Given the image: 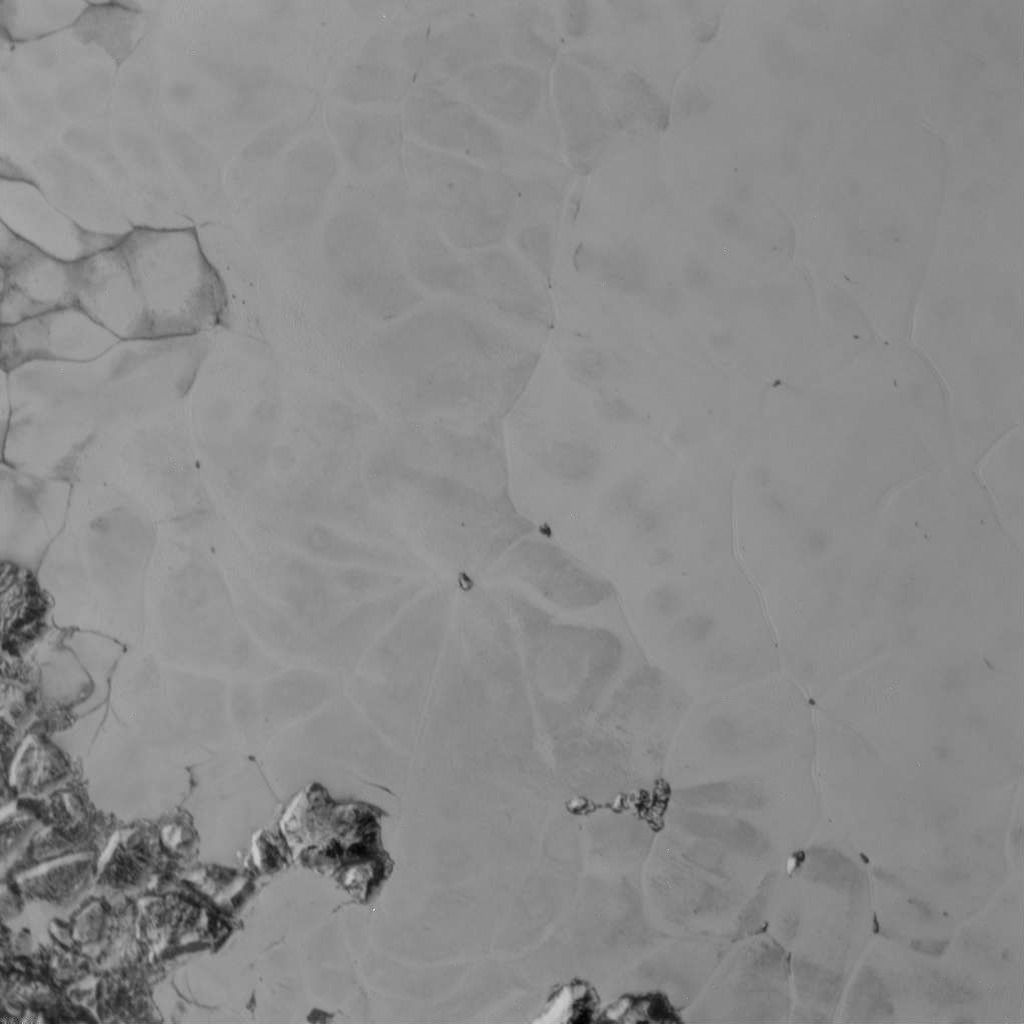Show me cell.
Instances as JSON below:
<instances>
[{
    "label": "cell",
    "instance_id": "obj_24",
    "mask_svg": "<svg viewBox=\"0 0 1024 1024\" xmlns=\"http://www.w3.org/2000/svg\"><path fill=\"white\" fill-rule=\"evenodd\" d=\"M736 339L729 331H716L710 335L709 343L716 352H726L734 347Z\"/></svg>",
    "mask_w": 1024,
    "mask_h": 1024
},
{
    "label": "cell",
    "instance_id": "obj_3",
    "mask_svg": "<svg viewBox=\"0 0 1024 1024\" xmlns=\"http://www.w3.org/2000/svg\"><path fill=\"white\" fill-rule=\"evenodd\" d=\"M118 246L142 299L148 339L196 335L225 322L226 288L194 228L139 227Z\"/></svg>",
    "mask_w": 1024,
    "mask_h": 1024
},
{
    "label": "cell",
    "instance_id": "obj_6",
    "mask_svg": "<svg viewBox=\"0 0 1024 1024\" xmlns=\"http://www.w3.org/2000/svg\"><path fill=\"white\" fill-rule=\"evenodd\" d=\"M75 266L76 306L122 340H147L142 299L118 243Z\"/></svg>",
    "mask_w": 1024,
    "mask_h": 1024
},
{
    "label": "cell",
    "instance_id": "obj_13",
    "mask_svg": "<svg viewBox=\"0 0 1024 1024\" xmlns=\"http://www.w3.org/2000/svg\"><path fill=\"white\" fill-rule=\"evenodd\" d=\"M572 263L581 275L592 277L621 294L637 296L649 287V261L634 244L620 243L598 248L581 243L573 250Z\"/></svg>",
    "mask_w": 1024,
    "mask_h": 1024
},
{
    "label": "cell",
    "instance_id": "obj_20",
    "mask_svg": "<svg viewBox=\"0 0 1024 1024\" xmlns=\"http://www.w3.org/2000/svg\"><path fill=\"white\" fill-rule=\"evenodd\" d=\"M600 415L608 422L615 424H639L643 416L627 399L614 395L602 394L596 401Z\"/></svg>",
    "mask_w": 1024,
    "mask_h": 1024
},
{
    "label": "cell",
    "instance_id": "obj_25",
    "mask_svg": "<svg viewBox=\"0 0 1024 1024\" xmlns=\"http://www.w3.org/2000/svg\"><path fill=\"white\" fill-rule=\"evenodd\" d=\"M656 303L660 311H665V313L668 314L671 310L678 308L680 298L677 291L664 289L662 292H659L656 298Z\"/></svg>",
    "mask_w": 1024,
    "mask_h": 1024
},
{
    "label": "cell",
    "instance_id": "obj_8",
    "mask_svg": "<svg viewBox=\"0 0 1024 1024\" xmlns=\"http://www.w3.org/2000/svg\"><path fill=\"white\" fill-rule=\"evenodd\" d=\"M530 191L527 180L488 169L474 193L441 213L446 239L460 249L491 248L508 234Z\"/></svg>",
    "mask_w": 1024,
    "mask_h": 1024
},
{
    "label": "cell",
    "instance_id": "obj_1",
    "mask_svg": "<svg viewBox=\"0 0 1024 1024\" xmlns=\"http://www.w3.org/2000/svg\"><path fill=\"white\" fill-rule=\"evenodd\" d=\"M818 791L814 704L784 675L693 701L661 787L670 804L709 813L807 807Z\"/></svg>",
    "mask_w": 1024,
    "mask_h": 1024
},
{
    "label": "cell",
    "instance_id": "obj_7",
    "mask_svg": "<svg viewBox=\"0 0 1024 1024\" xmlns=\"http://www.w3.org/2000/svg\"><path fill=\"white\" fill-rule=\"evenodd\" d=\"M458 94L493 122L522 128L538 115L544 98L542 71L495 59L475 65L456 79Z\"/></svg>",
    "mask_w": 1024,
    "mask_h": 1024
},
{
    "label": "cell",
    "instance_id": "obj_5",
    "mask_svg": "<svg viewBox=\"0 0 1024 1024\" xmlns=\"http://www.w3.org/2000/svg\"><path fill=\"white\" fill-rule=\"evenodd\" d=\"M1 369L37 360L88 362L121 340L78 306L54 309L12 325H1Z\"/></svg>",
    "mask_w": 1024,
    "mask_h": 1024
},
{
    "label": "cell",
    "instance_id": "obj_4",
    "mask_svg": "<svg viewBox=\"0 0 1024 1024\" xmlns=\"http://www.w3.org/2000/svg\"><path fill=\"white\" fill-rule=\"evenodd\" d=\"M1 325L76 306L75 266L39 249L1 222Z\"/></svg>",
    "mask_w": 1024,
    "mask_h": 1024
},
{
    "label": "cell",
    "instance_id": "obj_22",
    "mask_svg": "<svg viewBox=\"0 0 1024 1024\" xmlns=\"http://www.w3.org/2000/svg\"><path fill=\"white\" fill-rule=\"evenodd\" d=\"M682 280L689 291L702 294L712 287L713 273L704 260L691 257L683 265Z\"/></svg>",
    "mask_w": 1024,
    "mask_h": 1024
},
{
    "label": "cell",
    "instance_id": "obj_15",
    "mask_svg": "<svg viewBox=\"0 0 1024 1024\" xmlns=\"http://www.w3.org/2000/svg\"><path fill=\"white\" fill-rule=\"evenodd\" d=\"M87 5L82 1H2V32L10 41H33L72 27Z\"/></svg>",
    "mask_w": 1024,
    "mask_h": 1024
},
{
    "label": "cell",
    "instance_id": "obj_16",
    "mask_svg": "<svg viewBox=\"0 0 1024 1024\" xmlns=\"http://www.w3.org/2000/svg\"><path fill=\"white\" fill-rule=\"evenodd\" d=\"M544 11L524 6L509 16L506 41L517 61L540 71L554 66L559 59L558 45L550 37Z\"/></svg>",
    "mask_w": 1024,
    "mask_h": 1024
},
{
    "label": "cell",
    "instance_id": "obj_11",
    "mask_svg": "<svg viewBox=\"0 0 1024 1024\" xmlns=\"http://www.w3.org/2000/svg\"><path fill=\"white\" fill-rule=\"evenodd\" d=\"M472 264L479 293L497 313L526 328L545 331L551 327V309L542 288L510 253L492 247L480 250Z\"/></svg>",
    "mask_w": 1024,
    "mask_h": 1024
},
{
    "label": "cell",
    "instance_id": "obj_18",
    "mask_svg": "<svg viewBox=\"0 0 1024 1024\" xmlns=\"http://www.w3.org/2000/svg\"><path fill=\"white\" fill-rule=\"evenodd\" d=\"M614 367L615 362L611 355L592 347L575 350L564 361L569 378L585 386L608 380L614 373Z\"/></svg>",
    "mask_w": 1024,
    "mask_h": 1024
},
{
    "label": "cell",
    "instance_id": "obj_23",
    "mask_svg": "<svg viewBox=\"0 0 1024 1024\" xmlns=\"http://www.w3.org/2000/svg\"><path fill=\"white\" fill-rule=\"evenodd\" d=\"M589 8L584 2H567L561 11L562 25L568 35L579 37L586 32Z\"/></svg>",
    "mask_w": 1024,
    "mask_h": 1024
},
{
    "label": "cell",
    "instance_id": "obj_2",
    "mask_svg": "<svg viewBox=\"0 0 1024 1024\" xmlns=\"http://www.w3.org/2000/svg\"><path fill=\"white\" fill-rule=\"evenodd\" d=\"M1022 283L984 265L929 272L915 308L918 343L945 384H1022Z\"/></svg>",
    "mask_w": 1024,
    "mask_h": 1024
},
{
    "label": "cell",
    "instance_id": "obj_26",
    "mask_svg": "<svg viewBox=\"0 0 1024 1024\" xmlns=\"http://www.w3.org/2000/svg\"><path fill=\"white\" fill-rule=\"evenodd\" d=\"M673 560V552L667 547H657L650 552L649 561L654 567H662Z\"/></svg>",
    "mask_w": 1024,
    "mask_h": 1024
},
{
    "label": "cell",
    "instance_id": "obj_12",
    "mask_svg": "<svg viewBox=\"0 0 1024 1024\" xmlns=\"http://www.w3.org/2000/svg\"><path fill=\"white\" fill-rule=\"evenodd\" d=\"M144 16L136 2H88L72 27L81 41L104 49L119 65L142 41Z\"/></svg>",
    "mask_w": 1024,
    "mask_h": 1024
},
{
    "label": "cell",
    "instance_id": "obj_21",
    "mask_svg": "<svg viewBox=\"0 0 1024 1024\" xmlns=\"http://www.w3.org/2000/svg\"><path fill=\"white\" fill-rule=\"evenodd\" d=\"M632 532L640 540L655 537L663 528L664 517L654 505L644 504L631 518Z\"/></svg>",
    "mask_w": 1024,
    "mask_h": 1024
},
{
    "label": "cell",
    "instance_id": "obj_10",
    "mask_svg": "<svg viewBox=\"0 0 1024 1024\" xmlns=\"http://www.w3.org/2000/svg\"><path fill=\"white\" fill-rule=\"evenodd\" d=\"M552 91L568 160L585 170L601 141V111L596 85L577 55L559 57Z\"/></svg>",
    "mask_w": 1024,
    "mask_h": 1024
},
{
    "label": "cell",
    "instance_id": "obj_9",
    "mask_svg": "<svg viewBox=\"0 0 1024 1024\" xmlns=\"http://www.w3.org/2000/svg\"><path fill=\"white\" fill-rule=\"evenodd\" d=\"M423 129L438 150L478 163L500 161L506 154L503 132L459 94L434 89L427 96Z\"/></svg>",
    "mask_w": 1024,
    "mask_h": 1024
},
{
    "label": "cell",
    "instance_id": "obj_14",
    "mask_svg": "<svg viewBox=\"0 0 1024 1024\" xmlns=\"http://www.w3.org/2000/svg\"><path fill=\"white\" fill-rule=\"evenodd\" d=\"M503 38L489 22L463 20L445 28L434 39L436 71L444 81L456 79L469 68L500 59Z\"/></svg>",
    "mask_w": 1024,
    "mask_h": 1024
},
{
    "label": "cell",
    "instance_id": "obj_19",
    "mask_svg": "<svg viewBox=\"0 0 1024 1024\" xmlns=\"http://www.w3.org/2000/svg\"><path fill=\"white\" fill-rule=\"evenodd\" d=\"M647 486L643 478L630 476L611 491L608 508L618 518H631L644 504Z\"/></svg>",
    "mask_w": 1024,
    "mask_h": 1024
},
{
    "label": "cell",
    "instance_id": "obj_17",
    "mask_svg": "<svg viewBox=\"0 0 1024 1024\" xmlns=\"http://www.w3.org/2000/svg\"><path fill=\"white\" fill-rule=\"evenodd\" d=\"M516 246L543 279L550 281L554 266V233L548 223H530L515 237Z\"/></svg>",
    "mask_w": 1024,
    "mask_h": 1024
}]
</instances>
